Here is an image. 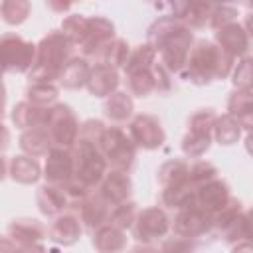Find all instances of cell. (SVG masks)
<instances>
[{
	"mask_svg": "<svg viewBox=\"0 0 253 253\" xmlns=\"http://www.w3.org/2000/svg\"><path fill=\"white\" fill-rule=\"evenodd\" d=\"M194 36L186 24L176 18L164 16L154 22L148 30V43L160 53V65L170 73L186 67L188 57L192 53Z\"/></svg>",
	"mask_w": 253,
	"mask_h": 253,
	"instance_id": "6da1fadb",
	"label": "cell"
},
{
	"mask_svg": "<svg viewBox=\"0 0 253 253\" xmlns=\"http://www.w3.org/2000/svg\"><path fill=\"white\" fill-rule=\"evenodd\" d=\"M73 59V42L63 32H49L38 45V57L28 73L32 83H51Z\"/></svg>",
	"mask_w": 253,
	"mask_h": 253,
	"instance_id": "7a4b0ae2",
	"label": "cell"
},
{
	"mask_svg": "<svg viewBox=\"0 0 253 253\" xmlns=\"http://www.w3.org/2000/svg\"><path fill=\"white\" fill-rule=\"evenodd\" d=\"M233 59L225 53L217 43L200 40L188 57L186 63V79L196 85H206L213 79H223L233 67Z\"/></svg>",
	"mask_w": 253,
	"mask_h": 253,
	"instance_id": "3957f363",
	"label": "cell"
},
{
	"mask_svg": "<svg viewBox=\"0 0 253 253\" xmlns=\"http://www.w3.org/2000/svg\"><path fill=\"white\" fill-rule=\"evenodd\" d=\"M73 162H75V180L83 184L87 190L101 184L105 180L107 172V158L101 150V144L77 138V142L71 148Z\"/></svg>",
	"mask_w": 253,
	"mask_h": 253,
	"instance_id": "277c9868",
	"label": "cell"
},
{
	"mask_svg": "<svg viewBox=\"0 0 253 253\" xmlns=\"http://www.w3.org/2000/svg\"><path fill=\"white\" fill-rule=\"evenodd\" d=\"M101 150L107 158V164L117 172H126L136 156V144L119 126L105 128L101 138Z\"/></svg>",
	"mask_w": 253,
	"mask_h": 253,
	"instance_id": "5b68a950",
	"label": "cell"
},
{
	"mask_svg": "<svg viewBox=\"0 0 253 253\" xmlns=\"http://www.w3.org/2000/svg\"><path fill=\"white\" fill-rule=\"evenodd\" d=\"M0 53L6 73H30L38 57V45L26 42L16 34H4L0 40Z\"/></svg>",
	"mask_w": 253,
	"mask_h": 253,
	"instance_id": "8992f818",
	"label": "cell"
},
{
	"mask_svg": "<svg viewBox=\"0 0 253 253\" xmlns=\"http://www.w3.org/2000/svg\"><path fill=\"white\" fill-rule=\"evenodd\" d=\"M43 128L49 132L53 146L71 148L79 138V123L69 105H53L47 109V117Z\"/></svg>",
	"mask_w": 253,
	"mask_h": 253,
	"instance_id": "52a82bcc",
	"label": "cell"
},
{
	"mask_svg": "<svg viewBox=\"0 0 253 253\" xmlns=\"http://www.w3.org/2000/svg\"><path fill=\"white\" fill-rule=\"evenodd\" d=\"M128 136L136 146H142L146 150L158 148L166 138L160 121L152 115H136L128 125Z\"/></svg>",
	"mask_w": 253,
	"mask_h": 253,
	"instance_id": "ba28073f",
	"label": "cell"
},
{
	"mask_svg": "<svg viewBox=\"0 0 253 253\" xmlns=\"http://www.w3.org/2000/svg\"><path fill=\"white\" fill-rule=\"evenodd\" d=\"M45 180L47 184L63 186L75 180V162H73V152L63 146H53L47 152L45 158Z\"/></svg>",
	"mask_w": 253,
	"mask_h": 253,
	"instance_id": "9c48e42d",
	"label": "cell"
},
{
	"mask_svg": "<svg viewBox=\"0 0 253 253\" xmlns=\"http://www.w3.org/2000/svg\"><path fill=\"white\" fill-rule=\"evenodd\" d=\"M132 227H134V237L138 241L150 243L166 235L170 221H168V215L160 208H146L136 215V221Z\"/></svg>",
	"mask_w": 253,
	"mask_h": 253,
	"instance_id": "30bf717a",
	"label": "cell"
},
{
	"mask_svg": "<svg viewBox=\"0 0 253 253\" xmlns=\"http://www.w3.org/2000/svg\"><path fill=\"white\" fill-rule=\"evenodd\" d=\"M210 227H213V217L198 206L180 210V213L174 219V233L178 237H186V239L198 237V235L206 233Z\"/></svg>",
	"mask_w": 253,
	"mask_h": 253,
	"instance_id": "8fae6325",
	"label": "cell"
},
{
	"mask_svg": "<svg viewBox=\"0 0 253 253\" xmlns=\"http://www.w3.org/2000/svg\"><path fill=\"white\" fill-rule=\"evenodd\" d=\"M113 40H115V26H113V22H109L107 18L95 16V18H91L87 38L83 40V43L79 47H81V51L85 55H95V53H101Z\"/></svg>",
	"mask_w": 253,
	"mask_h": 253,
	"instance_id": "7c38bea8",
	"label": "cell"
},
{
	"mask_svg": "<svg viewBox=\"0 0 253 253\" xmlns=\"http://www.w3.org/2000/svg\"><path fill=\"white\" fill-rule=\"evenodd\" d=\"M229 200H231V198H229V188H227V184H225L223 180H217V178H215L213 182H210V184L198 188V192H196V204H194V206L202 208L204 211H208V213L213 217L221 208L227 206Z\"/></svg>",
	"mask_w": 253,
	"mask_h": 253,
	"instance_id": "4fadbf2b",
	"label": "cell"
},
{
	"mask_svg": "<svg viewBox=\"0 0 253 253\" xmlns=\"http://www.w3.org/2000/svg\"><path fill=\"white\" fill-rule=\"evenodd\" d=\"M215 42L231 57L245 55V51L249 49V36L245 32V28L239 26L237 22H231V24L219 28L215 32Z\"/></svg>",
	"mask_w": 253,
	"mask_h": 253,
	"instance_id": "5bb4252c",
	"label": "cell"
},
{
	"mask_svg": "<svg viewBox=\"0 0 253 253\" xmlns=\"http://www.w3.org/2000/svg\"><path fill=\"white\" fill-rule=\"evenodd\" d=\"M132 192V182L130 178L126 176V172H117V170H111L105 180L101 182V196L115 208L119 204H125L128 200Z\"/></svg>",
	"mask_w": 253,
	"mask_h": 253,
	"instance_id": "9a60e30c",
	"label": "cell"
},
{
	"mask_svg": "<svg viewBox=\"0 0 253 253\" xmlns=\"http://www.w3.org/2000/svg\"><path fill=\"white\" fill-rule=\"evenodd\" d=\"M111 211H113L111 210V204L101 194H95V196H87V200L81 204L79 217H81V221L89 229H99V227H103V225L109 223Z\"/></svg>",
	"mask_w": 253,
	"mask_h": 253,
	"instance_id": "2e32d148",
	"label": "cell"
},
{
	"mask_svg": "<svg viewBox=\"0 0 253 253\" xmlns=\"http://www.w3.org/2000/svg\"><path fill=\"white\" fill-rule=\"evenodd\" d=\"M117 85H119V73L115 67L105 65V63H97L95 67H91V73L87 79V89L91 95L111 97L115 93Z\"/></svg>",
	"mask_w": 253,
	"mask_h": 253,
	"instance_id": "e0dca14e",
	"label": "cell"
},
{
	"mask_svg": "<svg viewBox=\"0 0 253 253\" xmlns=\"http://www.w3.org/2000/svg\"><path fill=\"white\" fill-rule=\"evenodd\" d=\"M38 206L45 215H61L63 210L71 208V202L63 186L45 184L38 190Z\"/></svg>",
	"mask_w": 253,
	"mask_h": 253,
	"instance_id": "ac0fdd59",
	"label": "cell"
},
{
	"mask_svg": "<svg viewBox=\"0 0 253 253\" xmlns=\"http://www.w3.org/2000/svg\"><path fill=\"white\" fill-rule=\"evenodd\" d=\"M43 235H45V227L38 219L20 217V219H14L8 225V237L18 247L28 245V243H38L40 239H43Z\"/></svg>",
	"mask_w": 253,
	"mask_h": 253,
	"instance_id": "d6986e66",
	"label": "cell"
},
{
	"mask_svg": "<svg viewBox=\"0 0 253 253\" xmlns=\"http://www.w3.org/2000/svg\"><path fill=\"white\" fill-rule=\"evenodd\" d=\"M47 235L59 245H73L81 237V223L73 213H61L47 229Z\"/></svg>",
	"mask_w": 253,
	"mask_h": 253,
	"instance_id": "ffe728a7",
	"label": "cell"
},
{
	"mask_svg": "<svg viewBox=\"0 0 253 253\" xmlns=\"http://www.w3.org/2000/svg\"><path fill=\"white\" fill-rule=\"evenodd\" d=\"M93 247L99 253H123L126 247V235L123 229L107 223L93 235Z\"/></svg>",
	"mask_w": 253,
	"mask_h": 253,
	"instance_id": "44dd1931",
	"label": "cell"
},
{
	"mask_svg": "<svg viewBox=\"0 0 253 253\" xmlns=\"http://www.w3.org/2000/svg\"><path fill=\"white\" fill-rule=\"evenodd\" d=\"M227 111L239 123V126L247 128L249 132L253 130V91H239L237 89L229 97Z\"/></svg>",
	"mask_w": 253,
	"mask_h": 253,
	"instance_id": "7402d4cb",
	"label": "cell"
},
{
	"mask_svg": "<svg viewBox=\"0 0 253 253\" xmlns=\"http://www.w3.org/2000/svg\"><path fill=\"white\" fill-rule=\"evenodd\" d=\"M49 109V107H47ZM47 109L43 107H36L32 105L30 101H24V103H18L12 111V121L18 128L22 130H30V128H38V126H43L45 123V117H47Z\"/></svg>",
	"mask_w": 253,
	"mask_h": 253,
	"instance_id": "603a6c76",
	"label": "cell"
},
{
	"mask_svg": "<svg viewBox=\"0 0 253 253\" xmlns=\"http://www.w3.org/2000/svg\"><path fill=\"white\" fill-rule=\"evenodd\" d=\"M51 144H53V140H51L49 132H47L43 126L24 130V134L20 136V146H22V150L28 152L30 156L47 154V152L53 148Z\"/></svg>",
	"mask_w": 253,
	"mask_h": 253,
	"instance_id": "cb8c5ba5",
	"label": "cell"
},
{
	"mask_svg": "<svg viewBox=\"0 0 253 253\" xmlns=\"http://www.w3.org/2000/svg\"><path fill=\"white\" fill-rule=\"evenodd\" d=\"M196 192L198 188L190 182H184L180 186H172V188H164V194H162V202L168 206V208H176V210H186L190 206L196 204Z\"/></svg>",
	"mask_w": 253,
	"mask_h": 253,
	"instance_id": "d4e9b609",
	"label": "cell"
},
{
	"mask_svg": "<svg viewBox=\"0 0 253 253\" xmlns=\"http://www.w3.org/2000/svg\"><path fill=\"white\" fill-rule=\"evenodd\" d=\"M8 174L20 184H34L42 176L40 164L34 156H14L10 160V172Z\"/></svg>",
	"mask_w": 253,
	"mask_h": 253,
	"instance_id": "484cf974",
	"label": "cell"
},
{
	"mask_svg": "<svg viewBox=\"0 0 253 253\" xmlns=\"http://www.w3.org/2000/svg\"><path fill=\"white\" fill-rule=\"evenodd\" d=\"M89 73H91L89 63H87L83 57H73V59L67 63V67L63 69V73H61V77H59V83H61L65 89H79V87L87 85Z\"/></svg>",
	"mask_w": 253,
	"mask_h": 253,
	"instance_id": "4316f807",
	"label": "cell"
},
{
	"mask_svg": "<svg viewBox=\"0 0 253 253\" xmlns=\"http://www.w3.org/2000/svg\"><path fill=\"white\" fill-rule=\"evenodd\" d=\"M156 49L146 42L142 45H138L134 51H130L126 63H125V73L126 75H132V73H138V71H148L154 67L156 63Z\"/></svg>",
	"mask_w": 253,
	"mask_h": 253,
	"instance_id": "83f0119b",
	"label": "cell"
},
{
	"mask_svg": "<svg viewBox=\"0 0 253 253\" xmlns=\"http://www.w3.org/2000/svg\"><path fill=\"white\" fill-rule=\"evenodd\" d=\"M188 178H190V166L184 160H168L158 170V180L164 188L180 186L188 182Z\"/></svg>",
	"mask_w": 253,
	"mask_h": 253,
	"instance_id": "f1b7e54d",
	"label": "cell"
},
{
	"mask_svg": "<svg viewBox=\"0 0 253 253\" xmlns=\"http://www.w3.org/2000/svg\"><path fill=\"white\" fill-rule=\"evenodd\" d=\"M130 113H132V99L128 93H123V91L113 93L105 103V115L115 123L126 121Z\"/></svg>",
	"mask_w": 253,
	"mask_h": 253,
	"instance_id": "f546056e",
	"label": "cell"
},
{
	"mask_svg": "<svg viewBox=\"0 0 253 253\" xmlns=\"http://www.w3.org/2000/svg\"><path fill=\"white\" fill-rule=\"evenodd\" d=\"M239 134H241V126L229 113L223 117H217L215 126H213V136L219 144H225V146L233 144V142H237Z\"/></svg>",
	"mask_w": 253,
	"mask_h": 253,
	"instance_id": "4dcf8cb0",
	"label": "cell"
},
{
	"mask_svg": "<svg viewBox=\"0 0 253 253\" xmlns=\"http://www.w3.org/2000/svg\"><path fill=\"white\" fill-rule=\"evenodd\" d=\"M128 55H130V47H128V43L125 42V40H121V38H115L103 51H101V63H105V65H111V67H125V63H126V59H128Z\"/></svg>",
	"mask_w": 253,
	"mask_h": 253,
	"instance_id": "1f68e13d",
	"label": "cell"
},
{
	"mask_svg": "<svg viewBox=\"0 0 253 253\" xmlns=\"http://www.w3.org/2000/svg\"><path fill=\"white\" fill-rule=\"evenodd\" d=\"M211 134L213 132H204V130H192V128H188V134L184 136V142H182L184 154L186 156H192V158L202 156L210 148Z\"/></svg>",
	"mask_w": 253,
	"mask_h": 253,
	"instance_id": "d6a6232c",
	"label": "cell"
},
{
	"mask_svg": "<svg viewBox=\"0 0 253 253\" xmlns=\"http://www.w3.org/2000/svg\"><path fill=\"white\" fill-rule=\"evenodd\" d=\"M89 24H91V18H85L81 14H73V16H67L61 24V32L77 45L83 43V40L87 38V32H89Z\"/></svg>",
	"mask_w": 253,
	"mask_h": 253,
	"instance_id": "836d02e7",
	"label": "cell"
},
{
	"mask_svg": "<svg viewBox=\"0 0 253 253\" xmlns=\"http://www.w3.org/2000/svg\"><path fill=\"white\" fill-rule=\"evenodd\" d=\"M126 87H128V93L134 95V97H146L148 93H152L156 89V81H154L152 69L126 75Z\"/></svg>",
	"mask_w": 253,
	"mask_h": 253,
	"instance_id": "e575fe53",
	"label": "cell"
},
{
	"mask_svg": "<svg viewBox=\"0 0 253 253\" xmlns=\"http://www.w3.org/2000/svg\"><path fill=\"white\" fill-rule=\"evenodd\" d=\"M26 95L32 105L47 109V105H51L57 99V87L53 83H32L28 87Z\"/></svg>",
	"mask_w": 253,
	"mask_h": 253,
	"instance_id": "d590c367",
	"label": "cell"
},
{
	"mask_svg": "<svg viewBox=\"0 0 253 253\" xmlns=\"http://www.w3.org/2000/svg\"><path fill=\"white\" fill-rule=\"evenodd\" d=\"M0 12L6 24H22L30 16V4L26 0H4Z\"/></svg>",
	"mask_w": 253,
	"mask_h": 253,
	"instance_id": "8d00e7d4",
	"label": "cell"
},
{
	"mask_svg": "<svg viewBox=\"0 0 253 253\" xmlns=\"http://www.w3.org/2000/svg\"><path fill=\"white\" fill-rule=\"evenodd\" d=\"M134 221H136V206L132 202H125V204L115 206L111 211V217H109V223L123 229V231L132 227Z\"/></svg>",
	"mask_w": 253,
	"mask_h": 253,
	"instance_id": "74e56055",
	"label": "cell"
},
{
	"mask_svg": "<svg viewBox=\"0 0 253 253\" xmlns=\"http://www.w3.org/2000/svg\"><path fill=\"white\" fill-rule=\"evenodd\" d=\"M233 85L239 91H251L253 89V57H243L233 67Z\"/></svg>",
	"mask_w": 253,
	"mask_h": 253,
	"instance_id": "f35d334b",
	"label": "cell"
},
{
	"mask_svg": "<svg viewBox=\"0 0 253 253\" xmlns=\"http://www.w3.org/2000/svg\"><path fill=\"white\" fill-rule=\"evenodd\" d=\"M217 178V170L213 164L206 162V160H198L194 166H190V182L196 188H202L210 182H213Z\"/></svg>",
	"mask_w": 253,
	"mask_h": 253,
	"instance_id": "ab89813d",
	"label": "cell"
},
{
	"mask_svg": "<svg viewBox=\"0 0 253 253\" xmlns=\"http://www.w3.org/2000/svg\"><path fill=\"white\" fill-rule=\"evenodd\" d=\"M239 213H241V204H239L237 200H229L227 206L221 208V210L213 215V227L219 229V231H223Z\"/></svg>",
	"mask_w": 253,
	"mask_h": 253,
	"instance_id": "60d3db41",
	"label": "cell"
},
{
	"mask_svg": "<svg viewBox=\"0 0 253 253\" xmlns=\"http://www.w3.org/2000/svg\"><path fill=\"white\" fill-rule=\"evenodd\" d=\"M235 16H237V10H235V8H231V6H227V4H221V6L215 4V6H213V12H211V18H210V24L219 30V28L231 24V22L235 20Z\"/></svg>",
	"mask_w": 253,
	"mask_h": 253,
	"instance_id": "b9f144b4",
	"label": "cell"
},
{
	"mask_svg": "<svg viewBox=\"0 0 253 253\" xmlns=\"http://www.w3.org/2000/svg\"><path fill=\"white\" fill-rule=\"evenodd\" d=\"M194 251V245L190 243V239L186 237H174V239H168L158 253H192Z\"/></svg>",
	"mask_w": 253,
	"mask_h": 253,
	"instance_id": "7bdbcfd3",
	"label": "cell"
},
{
	"mask_svg": "<svg viewBox=\"0 0 253 253\" xmlns=\"http://www.w3.org/2000/svg\"><path fill=\"white\" fill-rule=\"evenodd\" d=\"M152 75H154V81H156V91H168L172 87V83H170V71L164 69L160 63H154Z\"/></svg>",
	"mask_w": 253,
	"mask_h": 253,
	"instance_id": "ee69618b",
	"label": "cell"
},
{
	"mask_svg": "<svg viewBox=\"0 0 253 253\" xmlns=\"http://www.w3.org/2000/svg\"><path fill=\"white\" fill-rule=\"evenodd\" d=\"M243 223H245V239L253 243V208L243 213Z\"/></svg>",
	"mask_w": 253,
	"mask_h": 253,
	"instance_id": "f6af8a7d",
	"label": "cell"
},
{
	"mask_svg": "<svg viewBox=\"0 0 253 253\" xmlns=\"http://www.w3.org/2000/svg\"><path fill=\"white\" fill-rule=\"evenodd\" d=\"M18 253H45V249L40 243H28V245H20Z\"/></svg>",
	"mask_w": 253,
	"mask_h": 253,
	"instance_id": "bcb514c9",
	"label": "cell"
},
{
	"mask_svg": "<svg viewBox=\"0 0 253 253\" xmlns=\"http://www.w3.org/2000/svg\"><path fill=\"white\" fill-rule=\"evenodd\" d=\"M2 253H18V245L8 235L2 237Z\"/></svg>",
	"mask_w": 253,
	"mask_h": 253,
	"instance_id": "7dc6e473",
	"label": "cell"
},
{
	"mask_svg": "<svg viewBox=\"0 0 253 253\" xmlns=\"http://www.w3.org/2000/svg\"><path fill=\"white\" fill-rule=\"evenodd\" d=\"M231 253H253V243L251 241H239Z\"/></svg>",
	"mask_w": 253,
	"mask_h": 253,
	"instance_id": "c3c4849f",
	"label": "cell"
},
{
	"mask_svg": "<svg viewBox=\"0 0 253 253\" xmlns=\"http://www.w3.org/2000/svg\"><path fill=\"white\" fill-rule=\"evenodd\" d=\"M130 253H158L154 247H150L148 243H142V245H138V247H134Z\"/></svg>",
	"mask_w": 253,
	"mask_h": 253,
	"instance_id": "681fc988",
	"label": "cell"
},
{
	"mask_svg": "<svg viewBox=\"0 0 253 253\" xmlns=\"http://www.w3.org/2000/svg\"><path fill=\"white\" fill-rule=\"evenodd\" d=\"M245 32H247V36L253 38V14H249V16L245 18Z\"/></svg>",
	"mask_w": 253,
	"mask_h": 253,
	"instance_id": "f907efd6",
	"label": "cell"
},
{
	"mask_svg": "<svg viewBox=\"0 0 253 253\" xmlns=\"http://www.w3.org/2000/svg\"><path fill=\"white\" fill-rule=\"evenodd\" d=\"M245 148H247V152L253 156V130L247 134V138H245Z\"/></svg>",
	"mask_w": 253,
	"mask_h": 253,
	"instance_id": "816d5d0a",
	"label": "cell"
},
{
	"mask_svg": "<svg viewBox=\"0 0 253 253\" xmlns=\"http://www.w3.org/2000/svg\"><path fill=\"white\" fill-rule=\"evenodd\" d=\"M47 6L49 8H55V10H67V8H71V4H55V2H47Z\"/></svg>",
	"mask_w": 253,
	"mask_h": 253,
	"instance_id": "f5cc1de1",
	"label": "cell"
},
{
	"mask_svg": "<svg viewBox=\"0 0 253 253\" xmlns=\"http://www.w3.org/2000/svg\"><path fill=\"white\" fill-rule=\"evenodd\" d=\"M251 91H253V89H251Z\"/></svg>",
	"mask_w": 253,
	"mask_h": 253,
	"instance_id": "db71d44e",
	"label": "cell"
}]
</instances>
